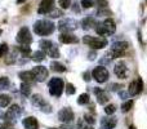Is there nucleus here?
<instances>
[{"label": "nucleus", "instance_id": "nucleus-1", "mask_svg": "<svg viewBox=\"0 0 147 129\" xmlns=\"http://www.w3.org/2000/svg\"><path fill=\"white\" fill-rule=\"evenodd\" d=\"M54 30H56L54 23L48 20H39L34 23V32L39 36H48L53 34Z\"/></svg>", "mask_w": 147, "mask_h": 129}, {"label": "nucleus", "instance_id": "nucleus-2", "mask_svg": "<svg viewBox=\"0 0 147 129\" xmlns=\"http://www.w3.org/2000/svg\"><path fill=\"white\" fill-rule=\"evenodd\" d=\"M116 31V25H115V21L111 18H106L102 23H97L96 25V32L99 36H109L115 34Z\"/></svg>", "mask_w": 147, "mask_h": 129}, {"label": "nucleus", "instance_id": "nucleus-3", "mask_svg": "<svg viewBox=\"0 0 147 129\" xmlns=\"http://www.w3.org/2000/svg\"><path fill=\"white\" fill-rule=\"evenodd\" d=\"M83 43L89 45L92 49H102L105 47H107L109 41H107L106 38H96V36H89V35H85L83 38Z\"/></svg>", "mask_w": 147, "mask_h": 129}, {"label": "nucleus", "instance_id": "nucleus-4", "mask_svg": "<svg viewBox=\"0 0 147 129\" xmlns=\"http://www.w3.org/2000/svg\"><path fill=\"white\" fill-rule=\"evenodd\" d=\"M49 93L53 97H59L65 91V83L61 78H53L48 83Z\"/></svg>", "mask_w": 147, "mask_h": 129}, {"label": "nucleus", "instance_id": "nucleus-5", "mask_svg": "<svg viewBox=\"0 0 147 129\" xmlns=\"http://www.w3.org/2000/svg\"><path fill=\"white\" fill-rule=\"evenodd\" d=\"M127 49H128L127 41H117V43L112 44L109 54L111 56V58H120V57H123L125 54Z\"/></svg>", "mask_w": 147, "mask_h": 129}, {"label": "nucleus", "instance_id": "nucleus-6", "mask_svg": "<svg viewBox=\"0 0 147 129\" xmlns=\"http://www.w3.org/2000/svg\"><path fill=\"white\" fill-rule=\"evenodd\" d=\"M92 78L99 84L106 83V81L109 80V71H107V68L103 67V66H98V67H96L92 71Z\"/></svg>", "mask_w": 147, "mask_h": 129}, {"label": "nucleus", "instance_id": "nucleus-7", "mask_svg": "<svg viewBox=\"0 0 147 129\" xmlns=\"http://www.w3.org/2000/svg\"><path fill=\"white\" fill-rule=\"evenodd\" d=\"M21 112H22V110H21V107L18 106V105H12V106L7 110V112L4 114V120L10 123V124H14L16 119L21 115Z\"/></svg>", "mask_w": 147, "mask_h": 129}, {"label": "nucleus", "instance_id": "nucleus-8", "mask_svg": "<svg viewBox=\"0 0 147 129\" xmlns=\"http://www.w3.org/2000/svg\"><path fill=\"white\" fill-rule=\"evenodd\" d=\"M78 28V22L71 18H63L58 22V30L61 32H72Z\"/></svg>", "mask_w": 147, "mask_h": 129}, {"label": "nucleus", "instance_id": "nucleus-9", "mask_svg": "<svg viewBox=\"0 0 147 129\" xmlns=\"http://www.w3.org/2000/svg\"><path fill=\"white\" fill-rule=\"evenodd\" d=\"M16 40L17 43H20L21 45H28L32 41V36L30 34V30L27 27H22L20 31H18L17 36H16Z\"/></svg>", "mask_w": 147, "mask_h": 129}, {"label": "nucleus", "instance_id": "nucleus-10", "mask_svg": "<svg viewBox=\"0 0 147 129\" xmlns=\"http://www.w3.org/2000/svg\"><path fill=\"white\" fill-rule=\"evenodd\" d=\"M31 71H32L34 76H35V81H38V83L45 81L47 78H48V75H49L48 68L44 67V66H36V67H34Z\"/></svg>", "mask_w": 147, "mask_h": 129}, {"label": "nucleus", "instance_id": "nucleus-11", "mask_svg": "<svg viewBox=\"0 0 147 129\" xmlns=\"http://www.w3.org/2000/svg\"><path fill=\"white\" fill-rule=\"evenodd\" d=\"M74 118H75V115H74V111L70 107H65V109L59 110L58 112V120L62 123H71Z\"/></svg>", "mask_w": 147, "mask_h": 129}, {"label": "nucleus", "instance_id": "nucleus-12", "mask_svg": "<svg viewBox=\"0 0 147 129\" xmlns=\"http://www.w3.org/2000/svg\"><path fill=\"white\" fill-rule=\"evenodd\" d=\"M143 89V81L142 78H137L129 84V94L130 96H138Z\"/></svg>", "mask_w": 147, "mask_h": 129}, {"label": "nucleus", "instance_id": "nucleus-13", "mask_svg": "<svg viewBox=\"0 0 147 129\" xmlns=\"http://www.w3.org/2000/svg\"><path fill=\"white\" fill-rule=\"evenodd\" d=\"M114 72L115 75L119 79H127L128 75H129V71H128V67L124 62H119L117 65H115L114 67Z\"/></svg>", "mask_w": 147, "mask_h": 129}, {"label": "nucleus", "instance_id": "nucleus-14", "mask_svg": "<svg viewBox=\"0 0 147 129\" xmlns=\"http://www.w3.org/2000/svg\"><path fill=\"white\" fill-rule=\"evenodd\" d=\"M54 5V0H41V3L39 4L38 13L39 14H48Z\"/></svg>", "mask_w": 147, "mask_h": 129}, {"label": "nucleus", "instance_id": "nucleus-15", "mask_svg": "<svg viewBox=\"0 0 147 129\" xmlns=\"http://www.w3.org/2000/svg\"><path fill=\"white\" fill-rule=\"evenodd\" d=\"M116 124H117L116 118L111 116V115H109V116L102 118L101 119V128L102 129H114L115 127H116Z\"/></svg>", "mask_w": 147, "mask_h": 129}, {"label": "nucleus", "instance_id": "nucleus-16", "mask_svg": "<svg viewBox=\"0 0 147 129\" xmlns=\"http://www.w3.org/2000/svg\"><path fill=\"white\" fill-rule=\"evenodd\" d=\"M59 41L63 44H76L79 41V39L76 38L75 35H72L71 32H62L61 35L58 36Z\"/></svg>", "mask_w": 147, "mask_h": 129}, {"label": "nucleus", "instance_id": "nucleus-17", "mask_svg": "<svg viewBox=\"0 0 147 129\" xmlns=\"http://www.w3.org/2000/svg\"><path fill=\"white\" fill-rule=\"evenodd\" d=\"M94 94L97 97V102L99 105H106L109 102V94L101 88H94Z\"/></svg>", "mask_w": 147, "mask_h": 129}, {"label": "nucleus", "instance_id": "nucleus-18", "mask_svg": "<svg viewBox=\"0 0 147 129\" xmlns=\"http://www.w3.org/2000/svg\"><path fill=\"white\" fill-rule=\"evenodd\" d=\"M22 125L25 129H39V123L34 116H27L22 120Z\"/></svg>", "mask_w": 147, "mask_h": 129}, {"label": "nucleus", "instance_id": "nucleus-19", "mask_svg": "<svg viewBox=\"0 0 147 129\" xmlns=\"http://www.w3.org/2000/svg\"><path fill=\"white\" fill-rule=\"evenodd\" d=\"M18 76H20V79L22 81H25V83H34L35 81V76H34L32 71H21L20 74H18Z\"/></svg>", "mask_w": 147, "mask_h": 129}, {"label": "nucleus", "instance_id": "nucleus-20", "mask_svg": "<svg viewBox=\"0 0 147 129\" xmlns=\"http://www.w3.org/2000/svg\"><path fill=\"white\" fill-rule=\"evenodd\" d=\"M96 25H97V22L92 16H88V17L83 18V21H81V27H83L84 30H89V28H92Z\"/></svg>", "mask_w": 147, "mask_h": 129}, {"label": "nucleus", "instance_id": "nucleus-21", "mask_svg": "<svg viewBox=\"0 0 147 129\" xmlns=\"http://www.w3.org/2000/svg\"><path fill=\"white\" fill-rule=\"evenodd\" d=\"M31 102H32V105L35 107H38L39 110L41 109V107L45 105V101H44V98L40 96V94H34L32 98H31Z\"/></svg>", "mask_w": 147, "mask_h": 129}, {"label": "nucleus", "instance_id": "nucleus-22", "mask_svg": "<svg viewBox=\"0 0 147 129\" xmlns=\"http://www.w3.org/2000/svg\"><path fill=\"white\" fill-rule=\"evenodd\" d=\"M39 45H40V49L43 52H48L49 49L52 48V47L54 45V43L53 41H51V40H47V39H43V40H40V43H39Z\"/></svg>", "mask_w": 147, "mask_h": 129}, {"label": "nucleus", "instance_id": "nucleus-23", "mask_svg": "<svg viewBox=\"0 0 147 129\" xmlns=\"http://www.w3.org/2000/svg\"><path fill=\"white\" fill-rule=\"evenodd\" d=\"M51 70L54 71V72H65V71H66V67H65L62 63H59V62L53 61L51 63Z\"/></svg>", "mask_w": 147, "mask_h": 129}, {"label": "nucleus", "instance_id": "nucleus-24", "mask_svg": "<svg viewBox=\"0 0 147 129\" xmlns=\"http://www.w3.org/2000/svg\"><path fill=\"white\" fill-rule=\"evenodd\" d=\"M45 59V52H43L40 49V51H36L32 53V61L35 62H41Z\"/></svg>", "mask_w": 147, "mask_h": 129}, {"label": "nucleus", "instance_id": "nucleus-25", "mask_svg": "<svg viewBox=\"0 0 147 129\" xmlns=\"http://www.w3.org/2000/svg\"><path fill=\"white\" fill-rule=\"evenodd\" d=\"M21 94L25 97H28L31 94V86L28 85V83H25V81H22V84H21Z\"/></svg>", "mask_w": 147, "mask_h": 129}, {"label": "nucleus", "instance_id": "nucleus-26", "mask_svg": "<svg viewBox=\"0 0 147 129\" xmlns=\"http://www.w3.org/2000/svg\"><path fill=\"white\" fill-rule=\"evenodd\" d=\"M9 85H10L9 78H7V76H1V78H0V92L8 89L9 88Z\"/></svg>", "mask_w": 147, "mask_h": 129}, {"label": "nucleus", "instance_id": "nucleus-27", "mask_svg": "<svg viewBox=\"0 0 147 129\" xmlns=\"http://www.w3.org/2000/svg\"><path fill=\"white\" fill-rule=\"evenodd\" d=\"M45 54H48V56L52 57V58H58V57H59V51H58V48H57L56 44H54V45L52 47V48L49 49Z\"/></svg>", "mask_w": 147, "mask_h": 129}, {"label": "nucleus", "instance_id": "nucleus-28", "mask_svg": "<svg viewBox=\"0 0 147 129\" xmlns=\"http://www.w3.org/2000/svg\"><path fill=\"white\" fill-rule=\"evenodd\" d=\"M10 103V97L8 94H0V107H7Z\"/></svg>", "mask_w": 147, "mask_h": 129}, {"label": "nucleus", "instance_id": "nucleus-29", "mask_svg": "<svg viewBox=\"0 0 147 129\" xmlns=\"http://www.w3.org/2000/svg\"><path fill=\"white\" fill-rule=\"evenodd\" d=\"M20 52H21V54H22V57H28V56H31V48L28 45H21L20 47Z\"/></svg>", "mask_w": 147, "mask_h": 129}, {"label": "nucleus", "instance_id": "nucleus-30", "mask_svg": "<svg viewBox=\"0 0 147 129\" xmlns=\"http://www.w3.org/2000/svg\"><path fill=\"white\" fill-rule=\"evenodd\" d=\"M132 107H133V101L129 99V101L124 102V103L121 105V111L123 112H129L130 110H132Z\"/></svg>", "mask_w": 147, "mask_h": 129}, {"label": "nucleus", "instance_id": "nucleus-31", "mask_svg": "<svg viewBox=\"0 0 147 129\" xmlns=\"http://www.w3.org/2000/svg\"><path fill=\"white\" fill-rule=\"evenodd\" d=\"M78 103L79 105H86V103H89V96L86 93L80 94V96H79V98H78Z\"/></svg>", "mask_w": 147, "mask_h": 129}, {"label": "nucleus", "instance_id": "nucleus-32", "mask_svg": "<svg viewBox=\"0 0 147 129\" xmlns=\"http://www.w3.org/2000/svg\"><path fill=\"white\" fill-rule=\"evenodd\" d=\"M78 129H93V127L90 124H88L84 119H80L78 122Z\"/></svg>", "mask_w": 147, "mask_h": 129}, {"label": "nucleus", "instance_id": "nucleus-33", "mask_svg": "<svg viewBox=\"0 0 147 129\" xmlns=\"http://www.w3.org/2000/svg\"><path fill=\"white\" fill-rule=\"evenodd\" d=\"M48 14L51 18H59L61 16H63V13H62V10H59V9H52Z\"/></svg>", "mask_w": 147, "mask_h": 129}, {"label": "nucleus", "instance_id": "nucleus-34", "mask_svg": "<svg viewBox=\"0 0 147 129\" xmlns=\"http://www.w3.org/2000/svg\"><path fill=\"white\" fill-rule=\"evenodd\" d=\"M58 4L62 9H69L71 7V0H58Z\"/></svg>", "mask_w": 147, "mask_h": 129}, {"label": "nucleus", "instance_id": "nucleus-35", "mask_svg": "<svg viewBox=\"0 0 147 129\" xmlns=\"http://www.w3.org/2000/svg\"><path fill=\"white\" fill-rule=\"evenodd\" d=\"M75 92H76V88L74 86V84H71V83L66 84V94L72 96V94H75Z\"/></svg>", "mask_w": 147, "mask_h": 129}, {"label": "nucleus", "instance_id": "nucleus-36", "mask_svg": "<svg viewBox=\"0 0 147 129\" xmlns=\"http://www.w3.org/2000/svg\"><path fill=\"white\" fill-rule=\"evenodd\" d=\"M115 111H116V107H115L114 105H107V106L105 107V114L106 115H112Z\"/></svg>", "mask_w": 147, "mask_h": 129}, {"label": "nucleus", "instance_id": "nucleus-37", "mask_svg": "<svg viewBox=\"0 0 147 129\" xmlns=\"http://www.w3.org/2000/svg\"><path fill=\"white\" fill-rule=\"evenodd\" d=\"M84 120H85L88 124H90V125H93L94 123H96V119H94V116H92V115H89V114L84 115Z\"/></svg>", "mask_w": 147, "mask_h": 129}, {"label": "nucleus", "instance_id": "nucleus-38", "mask_svg": "<svg viewBox=\"0 0 147 129\" xmlns=\"http://www.w3.org/2000/svg\"><path fill=\"white\" fill-rule=\"evenodd\" d=\"M94 5V3L92 1V0H81V7L85 8V9H88V8H92Z\"/></svg>", "mask_w": 147, "mask_h": 129}, {"label": "nucleus", "instance_id": "nucleus-39", "mask_svg": "<svg viewBox=\"0 0 147 129\" xmlns=\"http://www.w3.org/2000/svg\"><path fill=\"white\" fill-rule=\"evenodd\" d=\"M7 53H8V45L7 44H1L0 45V58L7 56Z\"/></svg>", "mask_w": 147, "mask_h": 129}, {"label": "nucleus", "instance_id": "nucleus-40", "mask_svg": "<svg viewBox=\"0 0 147 129\" xmlns=\"http://www.w3.org/2000/svg\"><path fill=\"white\" fill-rule=\"evenodd\" d=\"M14 61H16V56H14V53L10 54V56H8V57H7V59H5V62H7L8 65L14 63Z\"/></svg>", "mask_w": 147, "mask_h": 129}, {"label": "nucleus", "instance_id": "nucleus-41", "mask_svg": "<svg viewBox=\"0 0 147 129\" xmlns=\"http://www.w3.org/2000/svg\"><path fill=\"white\" fill-rule=\"evenodd\" d=\"M96 3L99 5L101 8H106L107 7V1L106 0H96Z\"/></svg>", "mask_w": 147, "mask_h": 129}, {"label": "nucleus", "instance_id": "nucleus-42", "mask_svg": "<svg viewBox=\"0 0 147 129\" xmlns=\"http://www.w3.org/2000/svg\"><path fill=\"white\" fill-rule=\"evenodd\" d=\"M10 123H3V124H0V129H10Z\"/></svg>", "mask_w": 147, "mask_h": 129}, {"label": "nucleus", "instance_id": "nucleus-43", "mask_svg": "<svg viewBox=\"0 0 147 129\" xmlns=\"http://www.w3.org/2000/svg\"><path fill=\"white\" fill-rule=\"evenodd\" d=\"M59 129H72V125L70 124V123H63V125Z\"/></svg>", "mask_w": 147, "mask_h": 129}, {"label": "nucleus", "instance_id": "nucleus-44", "mask_svg": "<svg viewBox=\"0 0 147 129\" xmlns=\"http://www.w3.org/2000/svg\"><path fill=\"white\" fill-rule=\"evenodd\" d=\"M84 80H85V81H89V80H90V74H89V72H84Z\"/></svg>", "mask_w": 147, "mask_h": 129}, {"label": "nucleus", "instance_id": "nucleus-45", "mask_svg": "<svg viewBox=\"0 0 147 129\" xmlns=\"http://www.w3.org/2000/svg\"><path fill=\"white\" fill-rule=\"evenodd\" d=\"M78 3H75V4H74V7H72V9H74V12H76V13H79L80 12V9H79V7H78Z\"/></svg>", "mask_w": 147, "mask_h": 129}, {"label": "nucleus", "instance_id": "nucleus-46", "mask_svg": "<svg viewBox=\"0 0 147 129\" xmlns=\"http://www.w3.org/2000/svg\"><path fill=\"white\" fill-rule=\"evenodd\" d=\"M94 58H96V53H94V52H92V53H89V59H90V61H93Z\"/></svg>", "mask_w": 147, "mask_h": 129}, {"label": "nucleus", "instance_id": "nucleus-47", "mask_svg": "<svg viewBox=\"0 0 147 129\" xmlns=\"http://www.w3.org/2000/svg\"><path fill=\"white\" fill-rule=\"evenodd\" d=\"M26 0H17V4H22V3H25Z\"/></svg>", "mask_w": 147, "mask_h": 129}, {"label": "nucleus", "instance_id": "nucleus-48", "mask_svg": "<svg viewBox=\"0 0 147 129\" xmlns=\"http://www.w3.org/2000/svg\"><path fill=\"white\" fill-rule=\"evenodd\" d=\"M129 129H136V127H133V125H130V127H129Z\"/></svg>", "mask_w": 147, "mask_h": 129}, {"label": "nucleus", "instance_id": "nucleus-49", "mask_svg": "<svg viewBox=\"0 0 147 129\" xmlns=\"http://www.w3.org/2000/svg\"><path fill=\"white\" fill-rule=\"evenodd\" d=\"M51 129H54V128H51Z\"/></svg>", "mask_w": 147, "mask_h": 129}, {"label": "nucleus", "instance_id": "nucleus-50", "mask_svg": "<svg viewBox=\"0 0 147 129\" xmlns=\"http://www.w3.org/2000/svg\"><path fill=\"white\" fill-rule=\"evenodd\" d=\"M10 129H13V128H10Z\"/></svg>", "mask_w": 147, "mask_h": 129}]
</instances>
